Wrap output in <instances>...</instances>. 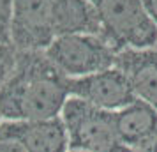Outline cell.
I'll list each match as a JSON object with an SVG mask.
<instances>
[{"label": "cell", "mask_w": 157, "mask_h": 152, "mask_svg": "<svg viewBox=\"0 0 157 152\" xmlns=\"http://www.w3.org/2000/svg\"><path fill=\"white\" fill-rule=\"evenodd\" d=\"M97 14L101 37L117 53L157 48V27L141 0H88Z\"/></svg>", "instance_id": "cell-2"}, {"label": "cell", "mask_w": 157, "mask_h": 152, "mask_svg": "<svg viewBox=\"0 0 157 152\" xmlns=\"http://www.w3.org/2000/svg\"><path fill=\"white\" fill-rule=\"evenodd\" d=\"M71 97L83 99L108 111H118L136 101L125 74L115 65L88 76L71 78Z\"/></svg>", "instance_id": "cell-7"}, {"label": "cell", "mask_w": 157, "mask_h": 152, "mask_svg": "<svg viewBox=\"0 0 157 152\" xmlns=\"http://www.w3.org/2000/svg\"><path fill=\"white\" fill-rule=\"evenodd\" d=\"M71 97V78L44 51H20L14 71L0 88L4 120H39L58 117Z\"/></svg>", "instance_id": "cell-1"}, {"label": "cell", "mask_w": 157, "mask_h": 152, "mask_svg": "<svg viewBox=\"0 0 157 152\" xmlns=\"http://www.w3.org/2000/svg\"><path fill=\"white\" fill-rule=\"evenodd\" d=\"M67 78H81L115 65L117 51L99 34L57 37L44 51Z\"/></svg>", "instance_id": "cell-4"}, {"label": "cell", "mask_w": 157, "mask_h": 152, "mask_svg": "<svg viewBox=\"0 0 157 152\" xmlns=\"http://www.w3.org/2000/svg\"><path fill=\"white\" fill-rule=\"evenodd\" d=\"M143 152H157V140H155V142H154L152 145H150L147 150H143Z\"/></svg>", "instance_id": "cell-15"}, {"label": "cell", "mask_w": 157, "mask_h": 152, "mask_svg": "<svg viewBox=\"0 0 157 152\" xmlns=\"http://www.w3.org/2000/svg\"><path fill=\"white\" fill-rule=\"evenodd\" d=\"M117 134L131 152H143L157 140V110L136 99L115 111Z\"/></svg>", "instance_id": "cell-8"}, {"label": "cell", "mask_w": 157, "mask_h": 152, "mask_svg": "<svg viewBox=\"0 0 157 152\" xmlns=\"http://www.w3.org/2000/svg\"><path fill=\"white\" fill-rule=\"evenodd\" d=\"M69 152H81V150H69Z\"/></svg>", "instance_id": "cell-17"}, {"label": "cell", "mask_w": 157, "mask_h": 152, "mask_svg": "<svg viewBox=\"0 0 157 152\" xmlns=\"http://www.w3.org/2000/svg\"><path fill=\"white\" fill-rule=\"evenodd\" d=\"M62 120L69 136V149L81 152H131L117 134L115 111L69 97L62 110Z\"/></svg>", "instance_id": "cell-3"}, {"label": "cell", "mask_w": 157, "mask_h": 152, "mask_svg": "<svg viewBox=\"0 0 157 152\" xmlns=\"http://www.w3.org/2000/svg\"><path fill=\"white\" fill-rule=\"evenodd\" d=\"M13 11L14 0H0V43H11V27H13Z\"/></svg>", "instance_id": "cell-12"}, {"label": "cell", "mask_w": 157, "mask_h": 152, "mask_svg": "<svg viewBox=\"0 0 157 152\" xmlns=\"http://www.w3.org/2000/svg\"><path fill=\"white\" fill-rule=\"evenodd\" d=\"M55 34H99L101 25L88 0H55Z\"/></svg>", "instance_id": "cell-10"}, {"label": "cell", "mask_w": 157, "mask_h": 152, "mask_svg": "<svg viewBox=\"0 0 157 152\" xmlns=\"http://www.w3.org/2000/svg\"><path fill=\"white\" fill-rule=\"evenodd\" d=\"M2 120H4V119H2V115H0V124H2Z\"/></svg>", "instance_id": "cell-16"}, {"label": "cell", "mask_w": 157, "mask_h": 152, "mask_svg": "<svg viewBox=\"0 0 157 152\" xmlns=\"http://www.w3.org/2000/svg\"><path fill=\"white\" fill-rule=\"evenodd\" d=\"M115 67L125 74L136 99L157 110V48L118 51Z\"/></svg>", "instance_id": "cell-9"}, {"label": "cell", "mask_w": 157, "mask_h": 152, "mask_svg": "<svg viewBox=\"0 0 157 152\" xmlns=\"http://www.w3.org/2000/svg\"><path fill=\"white\" fill-rule=\"evenodd\" d=\"M55 39V0H14L11 43L18 51H46Z\"/></svg>", "instance_id": "cell-5"}, {"label": "cell", "mask_w": 157, "mask_h": 152, "mask_svg": "<svg viewBox=\"0 0 157 152\" xmlns=\"http://www.w3.org/2000/svg\"><path fill=\"white\" fill-rule=\"evenodd\" d=\"M141 2L147 9V13H148V16L152 18L154 25L157 27V0H141Z\"/></svg>", "instance_id": "cell-13"}, {"label": "cell", "mask_w": 157, "mask_h": 152, "mask_svg": "<svg viewBox=\"0 0 157 152\" xmlns=\"http://www.w3.org/2000/svg\"><path fill=\"white\" fill-rule=\"evenodd\" d=\"M0 152H27L14 142H7V140H0Z\"/></svg>", "instance_id": "cell-14"}, {"label": "cell", "mask_w": 157, "mask_h": 152, "mask_svg": "<svg viewBox=\"0 0 157 152\" xmlns=\"http://www.w3.org/2000/svg\"><path fill=\"white\" fill-rule=\"evenodd\" d=\"M0 140L14 142L27 152H69V136L62 117L39 120H2Z\"/></svg>", "instance_id": "cell-6"}, {"label": "cell", "mask_w": 157, "mask_h": 152, "mask_svg": "<svg viewBox=\"0 0 157 152\" xmlns=\"http://www.w3.org/2000/svg\"><path fill=\"white\" fill-rule=\"evenodd\" d=\"M18 48L14 44H2L0 43V88L7 81L11 72L14 71L16 60H18Z\"/></svg>", "instance_id": "cell-11"}]
</instances>
